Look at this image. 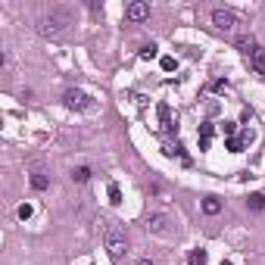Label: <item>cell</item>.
I'll return each mask as SVG.
<instances>
[{
	"label": "cell",
	"instance_id": "cell-7",
	"mask_svg": "<svg viewBox=\"0 0 265 265\" xmlns=\"http://www.w3.org/2000/svg\"><path fill=\"white\" fill-rule=\"evenodd\" d=\"M237 50L244 53V56H253L259 50V44H256V38H253V34H244V38H237Z\"/></svg>",
	"mask_w": 265,
	"mask_h": 265
},
{
	"label": "cell",
	"instance_id": "cell-19",
	"mask_svg": "<svg viewBox=\"0 0 265 265\" xmlns=\"http://www.w3.org/2000/svg\"><path fill=\"white\" fill-rule=\"evenodd\" d=\"M178 63L175 60H172V56H163V69H166V72H172V69H175Z\"/></svg>",
	"mask_w": 265,
	"mask_h": 265
},
{
	"label": "cell",
	"instance_id": "cell-16",
	"mask_svg": "<svg viewBox=\"0 0 265 265\" xmlns=\"http://www.w3.org/2000/svg\"><path fill=\"white\" fill-rule=\"evenodd\" d=\"M16 215L22 218V222H25V218H31V206H28V203H22L19 209H16Z\"/></svg>",
	"mask_w": 265,
	"mask_h": 265
},
{
	"label": "cell",
	"instance_id": "cell-5",
	"mask_svg": "<svg viewBox=\"0 0 265 265\" xmlns=\"http://www.w3.org/2000/svg\"><path fill=\"white\" fill-rule=\"evenodd\" d=\"M144 225H147V231H153V234H166L169 231V218L163 212H150Z\"/></svg>",
	"mask_w": 265,
	"mask_h": 265
},
{
	"label": "cell",
	"instance_id": "cell-13",
	"mask_svg": "<svg viewBox=\"0 0 265 265\" xmlns=\"http://www.w3.org/2000/svg\"><path fill=\"white\" fill-rule=\"evenodd\" d=\"M72 181H78V184H85V181H90V169H88V166H78V169L72 172Z\"/></svg>",
	"mask_w": 265,
	"mask_h": 265
},
{
	"label": "cell",
	"instance_id": "cell-10",
	"mask_svg": "<svg viewBox=\"0 0 265 265\" xmlns=\"http://www.w3.org/2000/svg\"><path fill=\"white\" fill-rule=\"evenodd\" d=\"M31 187L34 190H47L50 187V178L44 175V172H34V175H31Z\"/></svg>",
	"mask_w": 265,
	"mask_h": 265
},
{
	"label": "cell",
	"instance_id": "cell-11",
	"mask_svg": "<svg viewBox=\"0 0 265 265\" xmlns=\"http://www.w3.org/2000/svg\"><path fill=\"white\" fill-rule=\"evenodd\" d=\"M187 265H206V250H190L187 253Z\"/></svg>",
	"mask_w": 265,
	"mask_h": 265
},
{
	"label": "cell",
	"instance_id": "cell-6",
	"mask_svg": "<svg viewBox=\"0 0 265 265\" xmlns=\"http://www.w3.org/2000/svg\"><path fill=\"white\" fill-rule=\"evenodd\" d=\"M125 16H128L131 22H144V19L150 16V6L144 3V0H134V3L125 6Z\"/></svg>",
	"mask_w": 265,
	"mask_h": 265
},
{
	"label": "cell",
	"instance_id": "cell-4",
	"mask_svg": "<svg viewBox=\"0 0 265 265\" xmlns=\"http://www.w3.org/2000/svg\"><path fill=\"white\" fill-rule=\"evenodd\" d=\"M212 25L218 28V31H234V25H237V16L231 13V9H212Z\"/></svg>",
	"mask_w": 265,
	"mask_h": 265
},
{
	"label": "cell",
	"instance_id": "cell-8",
	"mask_svg": "<svg viewBox=\"0 0 265 265\" xmlns=\"http://www.w3.org/2000/svg\"><path fill=\"white\" fill-rule=\"evenodd\" d=\"M250 66H253V72H256V75H265V50L262 47L250 56Z\"/></svg>",
	"mask_w": 265,
	"mask_h": 265
},
{
	"label": "cell",
	"instance_id": "cell-14",
	"mask_svg": "<svg viewBox=\"0 0 265 265\" xmlns=\"http://www.w3.org/2000/svg\"><path fill=\"white\" fill-rule=\"evenodd\" d=\"M159 119H163V125H166V128H172V112H169V106H166V103L159 106Z\"/></svg>",
	"mask_w": 265,
	"mask_h": 265
},
{
	"label": "cell",
	"instance_id": "cell-20",
	"mask_svg": "<svg viewBox=\"0 0 265 265\" xmlns=\"http://www.w3.org/2000/svg\"><path fill=\"white\" fill-rule=\"evenodd\" d=\"M234 131H237V125H234V122H225V134L234 137Z\"/></svg>",
	"mask_w": 265,
	"mask_h": 265
},
{
	"label": "cell",
	"instance_id": "cell-9",
	"mask_svg": "<svg viewBox=\"0 0 265 265\" xmlns=\"http://www.w3.org/2000/svg\"><path fill=\"white\" fill-rule=\"evenodd\" d=\"M203 212L206 215H218V212H222V200H218V197H206L203 200Z\"/></svg>",
	"mask_w": 265,
	"mask_h": 265
},
{
	"label": "cell",
	"instance_id": "cell-18",
	"mask_svg": "<svg viewBox=\"0 0 265 265\" xmlns=\"http://www.w3.org/2000/svg\"><path fill=\"white\" fill-rule=\"evenodd\" d=\"M141 56H144V60H153V56H156V47L150 44V47H144V50H141Z\"/></svg>",
	"mask_w": 265,
	"mask_h": 265
},
{
	"label": "cell",
	"instance_id": "cell-12",
	"mask_svg": "<svg viewBox=\"0 0 265 265\" xmlns=\"http://www.w3.org/2000/svg\"><path fill=\"white\" fill-rule=\"evenodd\" d=\"M247 206H250L253 212H262L265 209V197H262V193H253V197L247 200Z\"/></svg>",
	"mask_w": 265,
	"mask_h": 265
},
{
	"label": "cell",
	"instance_id": "cell-1",
	"mask_svg": "<svg viewBox=\"0 0 265 265\" xmlns=\"http://www.w3.org/2000/svg\"><path fill=\"white\" fill-rule=\"evenodd\" d=\"M106 228H103V240H106V250L112 259H122L125 253H128V237H125V231L116 225V222H103Z\"/></svg>",
	"mask_w": 265,
	"mask_h": 265
},
{
	"label": "cell",
	"instance_id": "cell-3",
	"mask_svg": "<svg viewBox=\"0 0 265 265\" xmlns=\"http://www.w3.org/2000/svg\"><path fill=\"white\" fill-rule=\"evenodd\" d=\"M63 103L69 109H90V97L85 94V90H78V88H69L63 94Z\"/></svg>",
	"mask_w": 265,
	"mask_h": 265
},
{
	"label": "cell",
	"instance_id": "cell-15",
	"mask_svg": "<svg viewBox=\"0 0 265 265\" xmlns=\"http://www.w3.org/2000/svg\"><path fill=\"white\" fill-rule=\"evenodd\" d=\"M109 203H122V190H119V184H109Z\"/></svg>",
	"mask_w": 265,
	"mask_h": 265
},
{
	"label": "cell",
	"instance_id": "cell-2",
	"mask_svg": "<svg viewBox=\"0 0 265 265\" xmlns=\"http://www.w3.org/2000/svg\"><path fill=\"white\" fill-rule=\"evenodd\" d=\"M66 28H69V19L63 13H50L38 22V31L44 38H60V34H66Z\"/></svg>",
	"mask_w": 265,
	"mask_h": 265
},
{
	"label": "cell",
	"instance_id": "cell-21",
	"mask_svg": "<svg viewBox=\"0 0 265 265\" xmlns=\"http://www.w3.org/2000/svg\"><path fill=\"white\" fill-rule=\"evenodd\" d=\"M134 265H153V262H150V259H137Z\"/></svg>",
	"mask_w": 265,
	"mask_h": 265
},
{
	"label": "cell",
	"instance_id": "cell-17",
	"mask_svg": "<svg viewBox=\"0 0 265 265\" xmlns=\"http://www.w3.org/2000/svg\"><path fill=\"white\" fill-rule=\"evenodd\" d=\"M240 147H244V141H237V137H228V150H231V153H240Z\"/></svg>",
	"mask_w": 265,
	"mask_h": 265
}]
</instances>
